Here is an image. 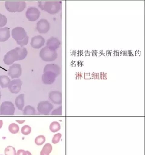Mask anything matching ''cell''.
<instances>
[{"instance_id": "1", "label": "cell", "mask_w": 145, "mask_h": 155, "mask_svg": "<svg viewBox=\"0 0 145 155\" xmlns=\"http://www.w3.org/2000/svg\"><path fill=\"white\" fill-rule=\"evenodd\" d=\"M28 55V51L24 47H17L8 52L4 56V63L10 65L17 61L24 59Z\"/></svg>"}, {"instance_id": "2", "label": "cell", "mask_w": 145, "mask_h": 155, "mask_svg": "<svg viewBox=\"0 0 145 155\" xmlns=\"http://www.w3.org/2000/svg\"><path fill=\"white\" fill-rule=\"evenodd\" d=\"M12 36L21 47L26 46L28 42L29 37L25 29L21 27H17L12 29Z\"/></svg>"}, {"instance_id": "3", "label": "cell", "mask_w": 145, "mask_h": 155, "mask_svg": "<svg viewBox=\"0 0 145 155\" xmlns=\"http://www.w3.org/2000/svg\"><path fill=\"white\" fill-rule=\"evenodd\" d=\"M39 7L51 14H56L61 8V2L58 1H39Z\"/></svg>"}, {"instance_id": "4", "label": "cell", "mask_w": 145, "mask_h": 155, "mask_svg": "<svg viewBox=\"0 0 145 155\" xmlns=\"http://www.w3.org/2000/svg\"><path fill=\"white\" fill-rule=\"evenodd\" d=\"M5 7L11 12H20L25 9L26 3L24 1H7Z\"/></svg>"}, {"instance_id": "5", "label": "cell", "mask_w": 145, "mask_h": 155, "mask_svg": "<svg viewBox=\"0 0 145 155\" xmlns=\"http://www.w3.org/2000/svg\"><path fill=\"white\" fill-rule=\"evenodd\" d=\"M40 57L44 61H52L57 58L58 54L56 50L51 49L46 46L40 51Z\"/></svg>"}, {"instance_id": "6", "label": "cell", "mask_w": 145, "mask_h": 155, "mask_svg": "<svg viewBox=\"0 0 145 155\" xmlns=\"http://www.w3.org/2000/svg\"><path fill=\"white\" fill-rule=\"evenodd\" d=\"M15 111L14 104L11 101H4L0 106V115L1 116H12Z\"/></svg>"}, {"instance_id": "7", "label": "cell", "mask_w": 145, "mask_h": 155, "mask_svg": "<svg viewBox=\"0 0 145 155\" xmlns=\"http://www.w3.org/2000/svg\"><path fill=\"white\" fill-rule=\"evenodd\" d=\"M53 106L51 103L48 101H41L38 104V111L43 115H48L53 109Z\"/></svg>"}, {"instance_id": "8", "label": "cell", "mask_w": 145, "mask_h": 155, "mask_svg": "<svg viewBox=\"0 0 145 155\" xmlns=\"http://www.w3.org/2000/svg\"><path fill=\"white\" fill-rule=\"evenodd\" d=\"M22 73L21 66L19 64H13L9 69L8 75L12 79L20 78Z\"/></svg>"}, {"instance_id": "9", "label": "cell", "mask_w": 145, "mask_h": 155, "mask_svg": "<svg viewBox=\"0 0 145 155\" xmlns=\"http://www.w3.org/2000/svg\"><path fill=\"white\" fill-rule=\"evenodd\" d=\"M26 15L29 21H35L39 18L40 12L37 8L31 7L28 9L26 12Z\"/></svg>"}, {"instance_id": "10", "label": "cell", "mask_w": 145, "mask_h": 155, "mask_svg": "<svg viewBox=\"0 0 145 155\" xmlns=\"http://www.w3.org/2000/svg\"><path fill=\"white\" fill-rule=\"evenodd\" d=\"M22 84V81L19 79L13 80L11 81L8 87L12 93L18 94L20 91Z\"/></svg>"}, {"instance_id": "11", "label": "cell", "mask_w": 145, "mask_h": 155, "mask_svg": "<svg viewBox=\"0 0 145 155\" xmlns=\"http://www.w3.org/2000/svg\"><path fill=\"white\" fill-rule=\"evenodd\" d=\"M37 29L41 34H46L50 30V24L47 20H40L37 24Z\"/></svg>"}, {"instance_id": "12", "label": "cell", "mask_w": 145, "mask_h": 155, "mask_svg": "<svg viewBox=\"0 0 145 155\" xmlns=\"http://www.w3.org/2000/svg\"><path fill=\"white\" fill-rule=\"evenodd\" d=\"M45 43V40L41 36H36L31 39V45L35 49H39L44 46Z\"/></svg>"}, {"instance_id": "13", "label": "cell", "mask_w": 145, "mask_h": 155, "mask_svg": "<svg viewBox=\"0 0 145 155\" xmlns=\"http://www.w3.org/2000/svg\"><path fill=\"white\" fill-rule=\"evenodd\" d=\"M49 97L54 104L60 105L62 103V93L60 91H51L49 94Z\"/></svg>"}, {"instance_id": "14", "label": "cell", "mask_w": 145, "mask_h": 155, "mask_svg": "<svg viewBox=\"0 0 145 155\" xmlns=\"http://www.w3.org/2000/svg\"><path fill=\"white\" fill-rule=\"evenodd\" d=\"M57 76L53 72L49 71L44 72L42 76V82L46 85H51L54 82Z\"/></svg>"}, {"instance_id": "15", "label": "cell", "mask_w": 145, "mask_h": 155, "mask_svg": "<svg viewBox=\"0 0 145 155\" xmlns=\"http://www.w3.org/2000/svg\"><path fill=\"white\" fill-rule=\"evenodd\" d=\"M51 72L56 74L57 76L60 74L61 68L59 66L55 64H47L44 68L43 72Z\"/></svg>"}, {"instance_id": "16", "label": "cell", "mask_w": 145, "mask_h": 155, "mask_svg": "<svg viewBox=\"0 0 145 155\" xmlns=\"http://www.w3.org/2000/svg\"><path fill=\"white\" fill-rule=\"evenodd\" d=\"M61 42L57 38L51 37L48 40L47 42V46L53 50H56L59 48Z\"/></svg>"}, {"instance_id": "17", "label": "cell", "mask_w": 145, "mask_h": 155, "mask_svg": "<svg viewBox=\"0 0 145 155\" xmlns=\"http://www.w3.org/2000/svg\"><path fill=\"white\" fill-rule=\"evenodd\" d=\"M10 37L9 28L8 27L0 28V42L7 41Z\"/></svg>"}, {"instance_id": "18", "label": "cell", "mask_w": 145, "mask_h": 155, "mask_svg": "<svg viewBox=\"0 0 145 155\" xmlns=\"http://www.w3.org/2000/svg\"><path fill=\"white\" fill-rule=\"evenodd\" d=\"M16 107L19 110H23L24 106V94H21L16 97L15 101Z\"/></svg>"}, {"instance_id": "19", "label": "cell", "mask_w": 145, "mask_h": 155, "mask_svg": "<svg viewBox=\"0 0 145 155\" xmlns=\"http://www.w3.org/2000/svg\"><path fill=\"white\" fill-rule=\"evenodd\" d=\"M10 82V79L7 76H0V85L2 88L8 87Z\"/></svg>"}, {"instance_id": "20", "label": "cell", "mask_w": 145, "mask_h": 155, "mask_svg": "<svg viewBox=\"0 0 145 155\" xmlns=\"http://www.w3.org/2000/svg\"><path fill=\"white\" fill-rule=\"evenodd\" d=\"M52 150V146L50 143H47L43 146L41 151L40 155H49Z\"/></svg>"}, {"instance_id": "21", "label": "cell", "mask_w": 145, "mask_h": 155, "mask_svg": "<svg viewBox=\"0 0 145 155\" xmlns=\"http://www.w3.org/2000/svg\"><path fill=\"white\" fill-rule=\"evenodd\" d=\"M23 114L25 116H33L36 114V110L33 107L28 105L23 110Z\"/></svg>"}, {"instance_id": "22", "label": "cell", "mask_w": 145, "mask_h": 155, "mask_svg": "<svg viewBox=\"0 0 145 155\" xmlns=\"http://www.w3.org/2000/svg\"><path fill=\"white\" fill-rule=\"evenodd\" d=\"M50 130L53 132H58L61 129V125L58 121H53L51 123L49 127Z\"/></svg>"}, {"instance_id": "23", "label": "cell", "mask_w": 145, "mask_h": 155, "mask_svg": "<svg viewBox=\"0 0 145 155\" xmlns=\"http://www.w3.org/2000/svg\"><path fill=\"white\" fill-rule=\"evenodd\" d=\"M9 130L12 134H17L19 131L20 128L18 125L16 123H11L9 126Z\"/></svg>"}, {"instance_id": "24", "label": "cell", "mask_w": 145, "mask_h": 155, "mask_svg": "<svg viewBox=\"0 0 145 155\" xmlns=\"http://www.w3.org/2000/svg\"><path fill=\"white\" fill-rule=\"evenodd\" d=\"M4 153L5 155H17L15 148L11 146H8L5 148Z\"/></svg>"}, {"instance_id": "25", "label": "cell", "mask_w": 145, "mask_h": 155, "mask_svg": "<svg viewBox=\"0 0 145 155\" xmlns=\"http://www.w3.org/2000/svg\"><path fill=\"white\" fill-rule=\"evenodd\" d=\"M46 141V137L43 135L38 136L35 139V143L38 146L43 145Z\"/></svg>"}, {"instance_id": "26", "label": "cell", "mask_w": 145, "mask_h": 155, "mask_svg": "<svg viewBox=\"0 0 145 155\" xmlns=\"http://www.w3.org/2000/svg\"><path fill=\"white\" fill-rule=\"evenodd\" d=\"M31 131V128L28 125H25L21 128V132L23 135H29Z\"/></svg>"}, {"instance_id": "27", "label": "cell", "mask_w": 145, "mask_h": 155, "mask_svg": "<svg viewBox=\"0 0 145 155\" xmlns=\"http://www.w3.org/2000/svg\"><path fill=\"white\" fill-rule=\"evenodd\" d=\"M61 137H62V135L61 133H58L55 134L52 138V143L54 144H58L59 142Z\"/></svg>"}, {"instance_id": "28", "label": "cell", "mask_w": 145, "mask_h": 155, "mask_svg": "<svg viewBox=\"0 0 145 155\" xmlns=\"http://www.w3.org/2000/svg\"><path fill=\"white\" fill-rule=\"evenodd\" d=\"M7 23V18L4 15L0 13V28L4 27Z\"/></svg>"}, {"instance_id": "29", "label": "cell", "mask_w": 145, "mask_h": 155, "mask_svg": "<svg viewBox=\"0 0 145 155\" xmlns=\"http://www.w3.org/2000/svg\"><path fill=\"white\" fill-rule=\"evenodd\" d=\"M53 116H61L62 115V106L58 107V108L54 110L51 113Z\"/></svg>"}, {"instance_id": "30", "label": "cell", "mask_w": 145, "mask_h": 155, "mask_svg": "<svg viewBox=\"0 0 145 155\" xmlns=\"http://www.w3.org/2000/svg\"><path fill=\"white\" fill-rule=\"evenodd\" d=\"M17 155H27V152L24 150H19L17 151Z\"/></svg>"}, {"instance_id": "31", "label": "cell", "mask_w": 145, "mask_h": 155, "mask_svg": "<svg viewBox=\"0 0 145 155\" xmlns=\"http://www.w3.org/2000/svg\"><path fill=\"white\" fill-rule=\"evenodd\" d=\"M16 121L19 124H22V123H24L25 120H16Z\"/></svg>"}, {"instance_id": "32", "label": "cell", "mask_w": 145, "mask_h": 155, "mask_svg": "<svg viewBox=\"0 0 145 155\" xmlns=\"http://www.w3.org/2000/svg\"><path fill=\"white\" fill-rule=\"evenodd\" d=\"M3 120H0V129L2 128V126H3Z\"/></svg>"}, {"instance_id": "33", "label": "cell", "mask_w": 145, "mask_h": 155, "mask_svg": "<svg viewBox=\"0 0 145 155\" xmlns=\"http://www.w3.org/2000/svg\"><path fill=\"white\" fill-rule=\"evenodd\" d=\"M26 152H27V155H32L31 153L29 151L27 150V151H26Z\"/></svg>"}, {"instance_id": "34", "label": "cell", "mask_w": 145, "mask_h": 155, "mask_svg": "<svg viewBox=\"0 0 145 155\" xmlns=\"http://www.w3.org/2000/svg\"><path fill=\"white\" fill-rule=\"evenodd\" d=\"M1 91H0V100H1Z\"/></svg>"}, {"instance_id": "35", "label": "cell", "mask_w": 145, "mask_h": 155, "mask_svg": "<svg viewBox=\"0 0 145 155\" xmlns=\"http://www.w3.org/2000/svg\"></svg>"}]
</instances>
